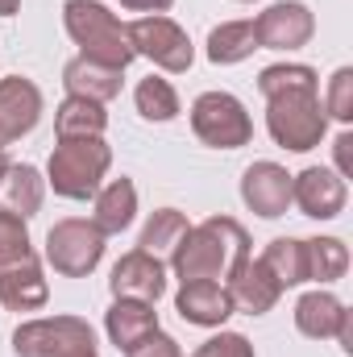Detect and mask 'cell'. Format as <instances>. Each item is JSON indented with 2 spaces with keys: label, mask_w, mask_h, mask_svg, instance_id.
I'll return each instance as SVG.
<instances>
[{
  "label": "cell",
  "mask_w": 353,
  "mask_h": 357,
  "mask_svg": "<svg viewBox=\"0 0 353 357\" xmlns=\"http://www.w3.org/2000/svg\"><path fill=\"white\" fill-rule=\"evenodd\" d=\"M191 357H258V354H254V345L241 333H216V337H208Z\"/></svg>",
  "instance_id": "obj_31"
},
{
  "label": "cell",
  "mask_w": 353,
  "mask_h": 357,
  "mask_svg": "<svg viewBox=\"0 0 353 357\" xmlns=\"http://www.w3.org/2000/svg\"><path fill=\"white\" fill-rule=\"evenodd\" d=\"M21 8V0H0V17H13Z\"/></svg>",
  "instance_id": "obj_36"
},
{
  "label": "cell",
  "mask_w": 353,
  "mask_h": 357,
  "mask_svg": "<svg viewBox=\"0 0 353 357\" xmlns=\"http://www.w3.org/2000/svg\"><path fill=\"white\" fill-rule=\"evenodd\" d=\"M333 162H337L333 171L341 178H353V129L350 125H345V129L337 133V142H333Z\"/></svg>",
  "instance_id": "obj_33"
},
{
  "label": "cell",
  "mask_w": 353,
  "mask_h": 357,
  "mask_svg": "<svg viewBox=\"0 0 353 357\" xmlns=\"http://www.w3.org/2000/svg\"><path fill=\"white\" fill-rule=\"evenodd\" d=\"M191 225H187V216L179 212V208H158V212H150V220H146V229H142V241H137V250H146V254H154V258H171L175 254V245L183 241V233H187Z\"/></svg>",
  "instance_id": "obj_26"
},
{
  "label": "cell",
  "mask_w": 353,
  "mask_h": 357,
  "mask_svg": "<svg viewBox=\"0 0 353 357\" xmlns=\"http://www.w3.org/2000/svg\"><path fill=\"white\" fill-rule=\"evenodd\" d=\"M154 328H158V312H154V303L112 299V307L104 312V333H108V341H112L121 354H129V349H133L137 341H146Z\"/></svg>",
  "instance_id": "obj_21"
},
{
  "label": "cell",
  "mask_w": 353,
  "mask_h": 357,
  "mask_svg": "<svg viewBox=\"0 0 353 357\" xmlns=\"http://www.w3.org/2000/svg\"><path fill=\"white\" fill-rule=\"evenodd\" d=\"M42 199H46V175L29 162H8L4 175H0V212L8 216H38L42 212Z\"/></svg>",
  "instance_id": "obj_18"
},
{
  "label": "cell",
  "mask_w": 353,
  "mask_h": 357,
  "mask_svg": "<svg viewBox=\"0 0 353 357\" xmlns=\"http://www.w3.org/2000/svg\"><path fill=\"white\" fill-rule=\"evenodd\" d=\"M91 204H96V212H91V225L104 233V237H117V233H125L129 225H133V216H137V187H133V178H108L96 195H91Z\"/></svg>",
  "instance_id": "obj_19"
},
{
  "label": "cell",
  "mask_w": 353,
  "mask_h": 357,
  "mask_svg": "<svg viewBox=\"0 0 353 357\" xmlns=\"http://www.w3.org/2000/svg\"><path fill=\"white\" fill-rule=\"evenodd\" d=\"M345 199H350V187L333 167H308L291 175V204L312 220H337L345 212Z\"/></svg>",
  "instance_id": "obj_11"
},
{
  "label": "cell",
  "mask_w": 353,
  "mask_h": 357,
  "mask_svg": "<svg viewBox=\"0 0 353 357\" xmlns=\"http://www.w3.org/2000/svg\"><path fill=\"white\" fill-rule=\"evenodd\" d=\"M237 4H250V0H237Z\"/></svg>",
  "instance_id": "obj_38"
},
{
  "label": "cell",
  "mask_w": 353,
  "mask_h": 357,
  "mask_svg": "<svg viewBox=\"0 0 353 357\" xmlns=\"http://www.w3.org/2000/svg\"><path fill=\"white\" fill-rule=\"evenodd\" d=\"M59 357H100V354H96V341H80V345H71V349H63Z\"/></svg>",
  "instance_id": "obj_35"
},
{
  "label": "cell",
  "mask_w": 353,
  "mask_h": 357,
  "mask_svg": "<svg viewBox=\"0 0 353 357\" xmlns=\"http://www.w3.org/2000/svg\"><path fill=\"white\" fill-rule=\"evenodd\" d=\"M303 258H308V282L329 287V282L345 278V270H350V245L341 237H312V241H303Z\"/></svg>",
  "instance_id": "obj_25"
},
{
  "label": "cell",
  "mask_w": 353,
  "mask_h": 357,
  "mask_svg": "<svg viewBox=\"0 0 353 357\" xmlns=\"http://www.w3.org/2000/svg\"><path fill=\"white\" fill-rule=\"evenodd\" d=\"M104 233L84 220V216H67L46 233V262L63 278H88L104 258Z\"/></svg>",
  "instance_id": "obj_7"
},
{
  "label": "cell",
  "mask_w": 353,
  "mask_h": 357,
  "mask_svg": "<svg viewBox=\"0 0 353 357\" xmlns=\"http://www.w3.org/2000/svg\"><path fill=\"white\" fill-rule=\"evenodd\" d=\"M63 29L80 46V54L91 59V63L125 71L137 59L133 46H129L125 21H117V13L108 4H100V0H67L63 4Z\"/></svg>",
  "instance_id": "obj_2"
},
{
  "label": "cell",
  "mask_w": 353,
  "mask_h": 357,
  "mask_svg": "<svg viewBox=\"0 0 353 357\" xmlns=\"http://www.w3.org/2000/svg\"><path fill=\"white\" fill-rule=\"evenodd\" d=\"M63 88H67V96H84V100H96V104H108V100H117L121 88H125V71L75 54L63 67Z\"/></svg>",
  "instance_id": "obj_20"
},
{
  "label": "cell",
  "mask_w": 353,
  "mask_h": 357,
  "mask_svg": "<svg viewBox=\"0 0 353 357\" xmlns=\"http://www.w3.org/2000/svg\"><path fill=\"white\" fill-rule=\"evenodd\" d=\"M258 91L266 100L283 96V91H320V75L308 63H274V67H266L258 75Z\"/></svg>",
  "instance_id": "obj_28"
},
{
  "label": "cell",
  "mask_w": 353,
  "mask_h": 357,
  "mask_svg": "<svg viewBox=\"0 0 353 357\" xmlns=\"http://www.w3.org/2000/svg\"><path fill=\"white\" fill-rule=\"evenodd\" d=\"M324 116L350 125L353 121V67H337L333 79H329V91H324Z\"/></svg>",
  "instance_id": "obj_30"
},
{
  "label": "cell",
  "mask_w": 353,
  "mask_h": 357,
  "mask_svg": "<svg viewBox=\"0 0 353 357\" xmlns=\"http://www.w3.org/2000/svg\"><path fill=\"white\" fill-rule=\"evenodd\" d=\"M258 262L274 274V282H278L283 291L308 282V258H303V241H299V237H274V241H266V250H262Z\"/></svg>",
  "instance_id": "obj_24"
},
{
  "label": "cell",
  "mask_w": 353,
  "mask_h": 357,
  "mask_svg": "<svg viewBox=\"0 0 353 357\" xmlns=\"http://www.w3.org/2000/svg\"><path fill=\"white\" fill-rule=\"evenodd\" d=\"M29 254H33V241H29L25 220L0 212V270L13 266V262H21V258H29Z\"/></svg>",
  "instance_id": "obj_29"
},
{
  "label": "cell",
  "mask_w": 353,
  "mask_h": 357,
  "mask_svg": "<svg viewBox=\"0 0 353 357\" xmlns=\"http://www.w3.org/2000/svg\"><path fill=\"white\" fill-rule=\"evenodd\" d=\"M241 199L262 220H278L291 208V175H287V167H278L270 158L246 167V175H241Z\"/></svg>",
  "instance_id": "obj_15"
},
{
  "label": "cell",
  "mask_w": 353,
  "mask_h": 357,
  "mask_svg": "<svg viewBox=\"0 0 353 357\" xmlns=\"http://www.w3.org/2000/svg\"><path fill=\"white\" fill-rule=\"evenodd\" d=\"M133 104H137V112H142L146 121H154V125H167V121L179 116V91H175V84L163 79V75H146V79L133 88Z\"/></svg>",
  "instance_id": "obj_27"
},
{
  "label": "cell",
  "mask_w": 353,
  "mask_h": 357,
  "mask_svg": "<svg viewBox=\"0 0 353 357\" xmlns=\"http://www.w3.org/2000/svg\"><path fill=\"white\" fill-rule=\"evenodd\" d=\"M254 33L262 50H303L316 33V17L303 0H274L254 17Z\"/></svg>",
  "instance_id": "obj_10"
},
{
  "label": "cell",
  "mask_w": 353,
  "mask_h": 357,
  "mask_svg": "<svg viewBox=\"0 0 353 357\" xmlns=\"http://www.w3.org/2000/svg\"><path fill=\"white\" fill-rule=\"evenodd\" d=\"M241 258H250V233L246 225H237L233 216H208L200 225H191L175 245V254L167 258V266L175 270L179 282H195V278H216L225 282V274L237 266Z\"/></svg>",
  "instance_id": "obj_1"
},
{
  "label": "cell",
  "mask_w": 353,
  "mask_h": 357,
  "mask_svg": "<svg viewBox=\"0 0 353 357\" xmlns=\"http://www.w3.org/2000/svg\"><path fill=\"white\" fill-rule=\"evenodd\" d=\"M295 328H299L308 341H341V349L353 354V316H350V307H345L333 291H324V287L299 295V303H295Z\"/></svg>",
  "instance_id": "obj_8"
},
{
  "label": "cell",
  "mask_w": 353,
  "mask_h": 357,
  "mask_svg": "<svg viewBox=\"0 0 353 357\" xmlns=\"http://www.w3.org/2000/svg\"><path fill=\"white\" fill-rule=\"evenodd\" d=\"M42 108H46V100L33 79L4 75L0 79V146H13L25 133H33L42 121Z\"/></svg>",
  "instance_id": "obj_12"
},
{
  "label": "cell",
  "mask_w": 353,
  "mask_h": 357,
  "mask_svg": "<svg viewBox=\"0 0 353 357\" xmlns=\"http://www.w3.org/2000/svg\"><path fill=\"white\" fill-rule=\"evenodd\" d=\"M121 8H129V13H142V17H150V13H167L175 0H117Z\"/></svg>",
  "instance_id": "obj_34"
},
{
  "label": "cell",
  "mask_w": 353,
  "mask_h": 357,
  "mask_svg": "<svg viewBox=\"0 0 353 357\" xmlns=\"http://www.w3.org/2000/svg\"><path fill=\"white\" fill-rule=\"evenodd\" d=\"M254 50H262V46H258V33H254V21H220V25L208 33V42H204V54H208V63H216V67H237V63H246Z\"/></svg>",
  "instance_id": "obj_22"
},
{
  "label": "cell",
  "mask_w": 353,
  "mask_h": 357,
  "mask_svg": "<svg viewBox=\"0 0 353 357\" xmlns=\"http://www.w3.org/2000/svg\"><path fill=\"white\" fill-rule=\"evenodd\" d=\"M125 357H183V349H179L175 337H167L163 328H154L146 341H137V345H133Z\"/></svg>",
  "instance_id": "obj_32"
},
{
  "label": "cell",
  "mask_w": 353,
  "mask_h": 357,
  "mask_svg": "<svg viewBox=\"0 0 353 357\" xmlns=\"http://www.w3.org/2000/svg\"><path fill=\"white\" fill-rule=\"evenodd\" d=\"M96 341L88 320L80 316H42V320H25L13 333V354L17 357H59L63 349Z\"/></svg>",
  "instance_id": "obj_9"
},
{
  "label": "cell",
  "mask_w": 353,
  "mask_h": 357,
  "mask_svg": "<svg viewBox=\"0 0 353 357\" xmlns=\"http://www.w3.org/2000/svg\"><path fill=\"white\" fill-rule=\"evenodd\" d=\"M175 312L187 324H195V328H220V324L233 316V299H229L225 282H216V278H195V282H179Z\"/></svg>",
  "instance_id": "obj_16"
},
{
  "label": "cell",
  "mask_w": 353,
  "mask_h": 357,
  "mask_svg": "<svg viewBox=\"0 0 353 357\" xmlns=\"http://www.w3.org/2000/svg\"><path fill=\"white\" fill-rule=\"evenodd\" d=\"M104 129H108V112L96 100L67 96L54 108V133H59V142H67V137H104Z\"/></svg>",
  "instance_id": "obj_23"
},
{
  "label": "cell",
  "mask_w": 353,
  "mask_h": 357,
  "mask_svg": "<svg viewBox=\"0 0 353 357\" xmlns=\"http://www.w3.org/2000/svg\"><path fill=\"white\" fill-rule=\"evenodd\" d=\"M108 167H112V146L104 137H67L50 150L46 183L54 187V195L84 204L104 187Z\"/></svg>",
  "instance_id": "obj_3"
},
{
  "label": "cell",
  "mask_w": 353,
  "mask_h": 357,
  "mask_svg": "<svg viewBox=\"0 0 353 357\" xmlns=\"http://www.w3.org/2000/svg\"><path fill=\"white\" fill-rule=\"evenodd\" d=\"M191 133L212 150H241L254 137V121L233 91H204L191 104Z\"/></svg>",
  "instance_id": "obj_5"
},
{
  "label": "cell",
  "mask_w": 353,
  "mask_h": 357,
  "mask_svg": "<svg viewBox=\"0 0 353 357\" xmlns=\"http://www.w3.org/2000/svg\"><path fill=\"white\" fill-rule=\"evenodd\" d=\"M125 33H129L133 54H137V59H150V63H154L158 71H167V75H183V71H191V63H195V46H191L187 29H183L179 21H171L167 13L137 17V21L125 25Z\"/></svg>",
  "instance_id": "obj_6"
},
{
  "label": "cell",
  "mask_w": 353,
  "mask_h": 357,
  "mask_svg": "<svg viewBox=\"0 0 353 357\" xmlns=\"http://www.w3.org/2000/svg\"><path fill=\"white\" fill-rule=\"evenodd\" d=\"M266 133L291 154H308L329 137V116L320 91H283L266 100Z\"/></svg>",
  "instance_id": "obj_4"
},
{
  "label": "cell",
  "mask_w": 353,
  "mask_h": 357,
  "mask_svg": "<svg viewBox=\"0 0 353 357\" xmlns=\"http://www.w3.org/2000/svg\"><path fill=\"white\" fill-rule=\"evenodd\" d=\"M108 291H112V299L158 303V299L167 295V262L154 258V254H146V250H133V254H125V258L112 266Z\"/></svg>",
  "instance_id": "obj_13"
},
{
  "label": "cell",
  "mask_w": 353,
  "mask_h": 357,
  "mask_svg": "<svg viewBox=\"0 0 353 357\" xmlns=\"http://www.w3.org/2000/svg\"><path fill=\"white\" fill-rule=\"evenodd\" d=\"M4 167H8V154H4V146H0V175H4Z\"/></svg>",
  "instance_id": "obj_37"
},
{
  "label": "cell",
  "mask_w": 353,
  "mask_h": 357,
  "mask_svg": "<svg viewBox=\"0 0 353 357\" xmlns=\"http://www.w3.org/2000/svg\"><path fill=\"white\" fill-rule=\"evenodd\" d=\"M225 291L233 299V312H246V316H266L283 299V287L274 282V274L258 258H241L225 274Z\"/></svg>",
  "instance_id": "obj_14"
},
{
  "label": "cell",
  "mask_w": 353,
  "mask_h": 357,
  "mask_svg": "<svg viewBox=\"0 0 353 357\" xmlns=\"http://www.w3.org/2000/svg\"><path fill=\"white\" fill-rule=\"evenodd\" d=\"M46 299H50V282L42 274L38 254L0 270V303L8 312H38V307H46Z\"/></svg>",
  "instance_id": "obj_17"
}]
</instances>
